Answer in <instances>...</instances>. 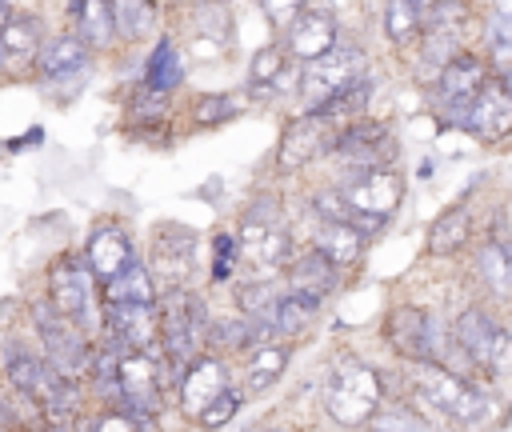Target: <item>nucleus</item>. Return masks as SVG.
<instances>
[{
	"label": "nucleus",
	"mask_w": 512,
	"mask_h": 432,
	"mask_svg": "<svg viewBox=\"0 0 512 432\" xmlns=\"http://www.w3.org/2000/svg\"><path fill=\"white\" fill-rule=\"evenodd\" d=\"M196 252H200V240L192 228L184 224H160L152 232V252H148V276L160 292L168 288H184L192 268H196Z\"/></svg>",
	"instance_id": "8"
},
{
	"label": "nucleus",
	"mask_w": 512,
	"mask_h": 432,
	"mask_svg": "<svg viewBox=\"0 0 512 432\" xmlns=\"http://www.w3.org/2000/svg\"><path fill=\"white\" fill-rule=\"evenodd\" d=\"M484 64L472 56V52H460L452 56L440 72H436V96L440 104H456V100H472L480 88H484Z\"/></svg>",
	"instance_id": "19"
},
{
	"label": "nucleus",
	"mask_w": 512,
	"mask_h": 432,
	"mask_svg": "<svg viewBox=\"0 0 512 432\" xmlns=\"http://www.w3.org/2000/svg\"><path fill=\"white\" fill-rule=\"evenodd\" d=\"M468 236H472V212L464 204H452L448 212H440L432 220V228H428V252L432 256H452V252H460L468 244Z\"/></svg>",
	"instance_id": "22"
},
{
	"label": "nucleus",
	"mask_w": 512,
	"mask_h": 432,
	"mask_svg": "<svg viewBox=\"0 0 512 432\" xmlns=\"http://www.w3.org/2000/svg\"><path fill=\"white\" fill-rule=\"evenodd\" d=\"M284 64H288V56H284L280 44L260 48V52L252 56V64H248V84H252V88H280L284 76H288Z\"/></svg>",
	"instance_id": "31"
},
{
	"label": "nucleus",
	"mask_w": 512,
	"mask_h": 432,
	"mask_svg": "<svg viewBox=\"0 0 512 432\" xmlns=\"http://www.w3.org/2000/svg\"><path fill=\"white\" fill-rule=\"evenodd\" d=\"M336 276H340V268H332L316 248H308V252H300L284 268V292L296 296V300H304V304H312V308H320V300L332 296Z\"/></svg>",
	"instance_id": "14"
},
{
	"label": "nucleus",
	"mask_w": 512,
	"mask_h": 432,
	"mask_svg": "<svg viewBox=\"0 0 512 432\" xmlns=\"http://www.w3.org/2000/svg\"><path fill=\"white\" fill-rule=\"evenodd\" d=\"M384 340L404 356L408 364H428V308L396 304L384 316Z\"/></svg>",
	"instance_id": "16"
},
{
	"label": "nucleus",
	"mask_w": 512,
	"mask_h": 432,
	"mask_svg": "<svg viewBox=\"0 0 512 432\" xmlns=\"http://www.w3.org/2000/svg\"><path fill=\"white\" fill-rule=\"evenodd\" d=\"M132 264V236L120 224H96L84 248V268L92 280L108 284L116 272H124Z\"/></svg>",
	"instance_id": "13"
},
{
	"label": "nucleus",
	"mask_w": 512,
	"mask_h": 432,
	"mask_svg": "<svg viewBox=\"0 0 512 432\" xmlns=\"http://www.w3.org/2000/svg\"><path fill=\"white\" fill-rule=\"evenodd\" d=\"M220 4H228V0H220Z\"/></svg>",
	"instance_id": "47"
},
{
	"label": "nucleus",
	"mask_w": 512,
	"mask_h": 432,
	"mask_svg": "<svg viewBox=\"0 0 512 432\" xmlns=\"http://www.w3.org/2000/svg\"><path fill=\"white\" fill-rule=\"evenodd\" d=\"M448 328H452L456 348H460L472 364H480V368L492 372V376H504V372H508V360H512V336H508V328L496 324L480 304H468Z\"/></svg>",
	"instance_id": "6"
},
{
	"label": "nucleus",
	"mask_w": 512,
	"mask_h": 432,
	"mask_svg": "<svg viewBox=\"0 0 512 432\" xmlns=\"http://www.w3.org/2000/svg\"><path fill=\"white\" fill-rule=\"evenodd\" d=\"M260 8H264V16H268L276 28H288V24L304 12V0H260Z\"/></svg>",
	"instance_id": "40"
},
{
	"label": "nucleus",
	"mask_w": 512,
	"mask_h": 432,
	"mask_svg": "<svg viewBox=\"0 0 512 432\" xmlns=\"http://www.w3.org/2000/svg\"><path fill=\"white\" fill-rule=\"evenodd\" d=\"M104 304H156V284L144 264H128L104 284Z\"/></svg>",
	"instance_id": "24"
},
{
	"label": "nucleus",
	"mask_w": 512,
	"mask_h": 432,
	"mask_svg": "<svg viewBox=\"0 0 512 432\" xmlns=\"http://www.w3.org/2000/svg\"><path fill=\"white\" fill-rule=\"evenodd\" d=\"M472 268H476L480 284H484L496 300H508V292H512V252H508V248L484 240L480 252H476V264H472Z\"/></svg>",
	"instance_id": "23"
},
{
	"label": "nucleus",
	"mask_w": 512,
	"mask_h": 432,
	"mask_svg": "<svg viewBox=\"0 0 512 432\" xmlns=\"http://www.w3.org/2000/svg\"><path fill=\"white\" fill-rule=\"evenodd\" d=\"M312 212H316L324 224H352V220H356V212L348 208V200L340 196V188L316 192V196H312Z\"/></svg>",
	"instance_id": "36"
},
{
	"label": "nucleus",
	"mask_w": 512,
	"mask_h": 432,
	"mask_svg": "<svg viewBox=\"0 0 512 432\" xmlns=\"http://www.w3.org/2000/svg\"><path fill=\"white\" fill-rule=\"evenodd\" d=\"M8 20V0H0V24Z\"/></svg>",
	"instance_id": "43"
},
{
	"label": "nucleus",
	"mask_w": 512,
	"mask_h": 432,
	"mask_svg": "<svg viewBox=\"0 0 512 432\" xmlns=\"http://www.w3.org/2000/svg\"><path fill=\"white\" fill-rule=\"evenodd\" d=\"M4 60H8V52H4V44H0V68H4Z\"/></svg>",
	"instance_id": "45"
},
{
	"label": "nucleus",
	"mask_w": 512,
	"mask_h": 432,
	"mask_svg": "<svg viewBox=\"0 0 512 432\" xmlns=\"http://www.w3.org/2000/svg\"><path fill=\"white\" fill-rule=\"evenodd\" d=\"M316 316V308L312 304H304V300H296V296H288V292H280V300H276V316H272V328H276V336L280 332H304L308 328V320Z\"/></svg>",
	"instance_id": "33"
},
{
	"label": "nucleus",
	"mask_w": 512,
	"mask_h": 432,
	"mask_svg": "<svg viewBox=\"0 0 512 432\" xmlns=\"http://www.w3.org/2000/svg\"><path fill=\"white\" fill-rule=\"evenodd\" d=\"M236 240H232V232H220L216 240H212V280H228L236 268Z\"/></svg>",
	"instance_id": "39"
},
{
	"label": "nucleus",
	"mask_w": 512,
	"mask_h": 432,
	"mask_svg": "<svg viewBox=\"0 0 512 432\" xmlns=\"http://www.w3.org/2000/svg\"><path fill=\"white\" fill-rule=\"evenodd\" d=\"M32 324H36L40 344H44V356H48L44 364L56 376H64L68 384H76L80 376H88V352H92V344H88L84 332H76L48 300H36L32 304Z\"/></svg>",
	"instance_id": "7"
},
{
	"label": "nucleus",
	"mask_w": 512,
	"mask_h": 432,
	"mask_svg": "<svg viewBox=\"0 0 512 432\" xmlns=\"http://www.w3.org/2000/svg\"><path fill=\"white\" fill-rule=\"evenodd\" d=\"M320 400H324V412L336 424L364 428V424H372L376 408H384V376L372 364H364L356 356H344L328 368Z\"/></svg>",
	"instance_id": "1"
},
{
	"label": "nucleus",
	"mask_w": 512,
	"mask_h": 432,
	"mask_svg": "<svg viewBox=\"0 0 512 432\" xmlns=\"http://www.w3.org/2000/svg\"><path fill=\"white\" fill-rule=\"evenodd\" d=\"M284 56H296V60H316L324 56L328 48H336V24L324 16V12H300L288 28H284Z\"/></svg>",
	"instance_id": "18"
},
{
	"label": "nucleus",
	"mask_w": 512,
	"mask_h": 432,
	"mask_svg": "<svg viewBox=\"0 0 512 432\" xmlns=\"http://www.w3.org/2000/svg\"><path fill=\"white\" fill-rule=\"evenodd\" d=\"M272 432H284V428H272Z\"/></svg>",
	"instance_id": "46"
},
{
	"label": "nucleus",
	"mask_w": 512,
	"mask_h": 432,
	"mask_svg": "<svg viewBox=\"0 0 512 432\" xmlns=\"http://www.w3.org/2000/svg\"><path fill=\"white\" fill-rule=\"evenodd\" d=\"M156 316H160V360L172 364V372L180 376L200 344H204V332H208V308H204V296L196 288H168L160 300H156Z\"/></svg>",
	"instance_id": "3"
},
{
	"label": "nucleus",
	"mask_w": 512,
	"mask_h": 432,
	"mask_svg": "<svg viewBox=\"0 0 512 432\" xmlns=\"http://www.w3.org/2000/svg\"><path fill=\"white\" fill-rule=\"evenodd\" d=\"M92 432H144V428H136L124 412H116V408H108L100 420H92Z\"/></svg>",
	"instance_id": "41"
},
{
	"label": "nucleus",
	"mask_w": 512,
	"mask_h": 432,
	"mask_svg": "<svg viewBox=\"0 0 512 432\" xmlns=\"http://www.w3.org/2000/svg\"><path fill=\"white\" fill-rule=\"evenodd\" d=\"M48 304L76 328V332H96L100 324V300H96V280L88 276L84 260L60 256L48 268Z\"/></svg>",
	"instance_id": "5"
},
{
	"label": "nucleus",
	"mask_w": 512,
	"mask_h": 432,
	"mask_svg": "<svg viewBox=\"0 0 512 432\" xmlns=\"http://www.w3.org/2000/svg\"><path fill=\"white\" fill-rule=\"evenodd\" d=\"M108 340L120 352H144L160 360V316L156 304H104Z\"/></svg>",
	"instance_id": "11"
},
{
	"label": "nucleus",
	"mask_w": 512,
	"mask_h": 432,
	"mask_svg": "<svg viewBox=\"0 0 512 432\" xmlns=\"http://www.w3.org/2000/svg\"><path fill=\"white\" fill-rule=\"evenodd\" d=\"M232 116H236V100L224 96V92H208V96H200L192 104V124L196 128H216V124H224Z\"/></svg>",
	"instance_id": "34"
},
{
	"label": "nucleus",
	"mask_w": 512,
	"mask_h": 432,
	"mask_svg": "<svg viewBox=\"0 0 512 432\" xmlns=\"http://www.w3.org/2000/svg\"><path fill=\"white\" fill-rule=\"evenodd\" d=\"M328 120H320V116H312V112H304V116H296L288 128H284V136H280V148H276V168L280 172H300L320 148H328Z\"/></svg>",
	"instance_id": "15"
},
{
	"label": "nucleus",
	"mask_w": 512,
	"mask_h": 432,
	"mask_svg": "<svg viewBox=\"0 0 512 432\" xmlns=\"http://www.w3.org/2000/svg\"><path fill=\"white\" fill-rule=\"evenodd\" d=\"M148 4H152V8H156V4H160V8H168V4H176V0H148Z\"/></svg>",
	"instance_id": "44"
},
{
	"label": "nucleus",
	"mask_w": 512,
	"mask_h": 432,
	"mask_svg": "<svg viewBox=\"0 0 512 432\" xmlns=\"http://www.w3.org/2000/svg\"><path fill=\"white\" fill-rule=\"evenodd\" d=\"M240 404H244V392L224 388V392H220V396H216V400H212V404H208V408H204L196 420H200V428H224V424H228V420L240 412Z\"/></svg>",
	"instance_id": "37"
},
{
	"label": "nucleus",
	"mask_w": 512,
	"mask_h": 432,
	"mask_svg": "<svg viewBox=\"0 0 512 432\" xmlns=\"http://www.w3.org/2000/svg\"><path fill=\"white\" fill-rule=\"evenodd\" d=\"M184 80V64H180V52L172 40H160L144 64V84L156 88V92H172L176 84Z\"/></svg>",
	"instance_id": "27"
},
{
	"label": "nucleus",
	"mask_w": 512,
	"mask_h": 432,
	"mask_svg": "<svg viewBox=\"0 0 512 432\" xmlns=\"http://www.w3.org/2000/svg\"><path fill=\"white\" fill-rule=\"evenodd\" d=\"M48 432H52V428H48Z\"/></svg>",
	"instance_id": "48"
},
{
	"label": "nucleus",
	"mask_w": 512,
	"mask_h": 432,
	"mask_svg": "<svg viewBox=\"0 0 512 432\" xmlns=\"http://www.w3.org/2000/svg\"><path fill=\"white\" fill-rule=\"evenodd\" d=\"M420 12H428V8H440V4H448V0H412Z\"/></svg>",
	"instance_id": "42"
},
{
	"label": "nucleus",
	"mask_w": 512,
	"mask_h": 432,
	"mask_svg": "<svg viewBox=\"0 0 512 432\" xmlns=\"http://www.w3.org/2000/svg\"><path fill=\"white\" fill-rule=\"evenodd\" d=\"M88 60V44L80 36H52L36 48V68L40 76H72Z\"/></svg>",
	"instance_id": "21"
},
{
	"label": "nucleus",
	"mask_w": 512,
	"mask_h": 432,
	"mask_svg": "<svg viewBox=\"0 0 512 432\" xmlns=\"http://www.w3.org/2000/svg\"><path fill=\"white\" fill-rule=\"evenodd\" d=\"M340 196L348 200L352 212L388 220L396 212V204L404 200V176L392 164L388 168H352V176L340 184Z\"/></svg>",
	"instance_id": "10"
},
{
	"label": "nucleus",
	"mask_w": 512,
	"mask_h": 432,
	"mask_svg": "<svg viewBox=\"0 0 512 432\" xmlns=\"http://www.w3.org/2000/svg\"><path fill=\"white\" fill-rule=\"evenodd\" d=\"M232 240H236V256L244 264L260 268V276H272L288 260V252H292L288 220H284V212H280V204L272 196L252 200V208L244 212L240 232Z\"/></svg>",
	"instance_id": "4"
},
{
	"label": "nucleus",
	"mask_w": 512,
	"mask_h": 432,
	"mask_svg": "<svg viewBox=\"0 0 512 432\" xmlns=\"http://www.w3.org/2000/svg\"><path fill=\"white\" fill-rule=\"evenodd\" d=\"M368 100H372V80L368 76H356L348 88H340L332 100H324L312 116H320V120H332V116H360L364 108H368Z\"/></svg>",
	"instance_id": "29"
},
{
	"label": "nucleus",
	"mask_w": 512,
	"mask_h": 432,
	"mask_svg": "<svg viewBox=\"0 0 512 432\" xmlns=\"http://www.w3.org/2000/svg\"><path fill=\"white\" fill-rule=\"evenodd\" d=\"M364 68V56L356 48H328L324 56L308 60L304 72H300V100L308 112H316L324 100H332L340 88H348Z\"/></svg>",
	"instance_id": "9"
},
{
	"label": "nucleus",
	"mask_w": 512,
	"mask_h": 432,
	"mask_svg": "<svg viewBox=\"0 0 512 432\" xmlns=\"http://www.w3.org/2000/svg\"><path fill=\"white\" fill-rule=\"evenodd\" d=\"M224 388H228L224 360L220 356H196L180 372V408H184V416H200Z\"/></svg>",
	"instance_id": "17"
},
{
	"label": "nucleus",
	"mask_w": 512,
	"mask_h": 432,
	"mask_svg": "<svg viewBox=\"0 0 512 432\" xmlns=\"http://www.w3.org/2000/svg\"><path fill=\"white\" fill-rule=\"evenodd\" d=\"M492 68H496V80L508 84V72H512V36H508V20L504 16L496 20V32H492Z\"/></svg>",
	"instance_id": "38"
},
{
	"label": "nucleus",
	"mask_w": 512,
	"mask_h": 432,
	"mask_svg": "<svg viewBox=\"0 0 512 432\" xmlns=\"http://www.w3.org/2000/svg\"><path fill=\"white\" fill-rule=\"evenodd\" d=\"M108 16H112V32L124 40H140L152 28L156 8L148 0H108Z\"/></svg>",
	"instance_id": "28"
},
{
	"label": "nucleus",
	"mask_w": 512,
	"mask_h": 432,
	"mask_svg": "<svg viewBox=\"0 0 512 432\" xmlns=\"http://www.w3.org/2000/svg\"><path fill=\"white\" fill-rule=\"evenodd\" d=\"M420 24H424V12L412 0H388L384 4V32H388V40L404 44V40H412L420 32Z\"/></svg>",
	"instance_id": "32"
},
{
	"label": "nucleus",
	"mask_w": 512,
	"mask_h": 432,
	"mask_svg": "<svg viewBox=\"0 0 512 432\" xmlns=\"http://www.w3.org/2000/svg\"><path fill=\"white\" fill-rule=\"evenodd\" d=\"M284 364H288V348H284V344H260V348H252L248 372H244V392L256 396V392H264L268 384H276L280 372H284Z\"/></svg>",
	"instance_id": "25"
},
{
	"label": "nucleus",
	"mask_w": 512,
	"mask_h": 432,
	"mask_svg": "<svg viewBox=\"0 0 512 432\" xmlns=\"http://www.w3.org/2000/svg\"><path fill=\"white\" fill-rule=\"evenodd\" d=\"M412 396L460 428L488 424V416L496 408L484 388H476L468 376H456L440 364H412Z\"/></svg>",
	"instance_id": "2"
},
{
	"label": "nucleus",
	"mask_w": 512,
	"mask_h": 432,
	"mask_svg": "<svg viewBox=\"0 0 512 432\" xmlns=\"http://www.w3.org/2000/svg\"><path fill=\"white\" fill-rule=\"evenodd\" d=\"M80 12V40L104 48L116 32H112V16H108V0H76Z\"/></svg>",
	"instance_id": "30"
},
{
	"label": "nucleus",
	"mask_w": 512,
	"mask_h": 432,
	"mask_svg": "<svg viewBox=\"0 0 512 432\" xmlns=\"http://www.w3.org/2000/svg\"><path fill=\"white\" fill-rule=\"evenodd\" d=\"M0 44L4 52L16 56H36V48L44 44V24L32 12H8V20L0 24Z\"/></svg>",
	"instance_id": "26"
},
{
	"label": "nucleus",
	"mask_w": 512,
	"mask_h": 432,
	"mask_svg": "<svg viewBox=\"0 0 512 432\" xmlns=\"http://www.w3.org/2000/svg\"><path fill=\"white\" fill-rule=\"evenodd\" d=\"M508 128H512V96H508V84L496 80V76H488L484 88L468 104L464 132H472L480 140H500V136H508Z\"/></svg>",
	"instance_id": "12"
},
{
	"label": "nucleus",
	"mask_w": 512,
	"mask_h": 432,
	"mask_svg": "<svg viewBox=\"0 0 512 432\" xmlns=\"http://www.w3.org/2000/svg\"><path fill=\"white\" fill-rule=\"evenodd\" d=\"M168 116V92H156L148 84H140L132 92V120L136 124H160Z\"/></svg>",
	"instance_id": "35"
},
{
	"label": "nucleus",
	"mask_w": 512,
	"mask_h": 432,
	"mask_svg": "<svg viewBox=\"0 0 512 432\" xmlns=\"http://www.w3.org/2000/svg\"><path fill=\"white\" fill-rule=\"evenodd\" d=\"M364 244H368V236H364L360 228H352V224H320V228H316V240H312V248H316L332 268L356 264V260L364 256Z\"/></svg>",
	"instance_id": "20"
}]
</instances>
